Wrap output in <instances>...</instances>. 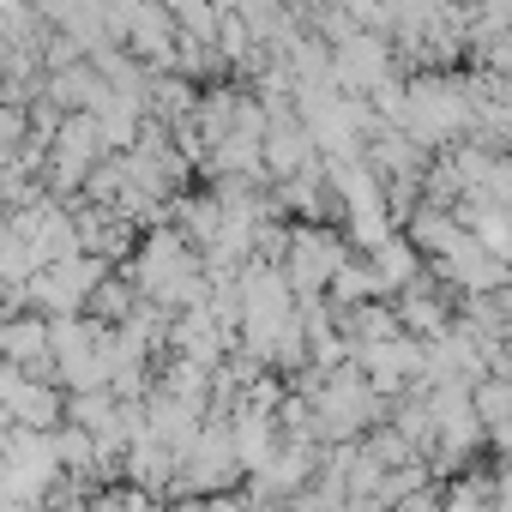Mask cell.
Listing matches in <instances>:
<instances>
[{
    "mask_svg": "<svg viewBox=\"0 0 512 512\" xmlns=\"http://www.w3.org/2000/svg\"><path fill=\"white\" fill-rule=\"evenodd\" d=\"M7 350H13V356H43V350H49V332H43V326H13V332H7Z\"/></svg>",
    "mask_w": 512,
    "mask_h": 512,
    "instance_id": "7a4b0ae2",
    "label": "cell"
},
{
    "mask_svg": "<svg viewBox=\"0 0 512 512\" xmlns=\"http://www.w3.org/2000/svg\"><path fill=\"white\" fill-rule=\"evenodd\" d=\"M0 512H37V506H19V500H0Z\"/></svg>",
    "mask_w": 512,
    "mask_h": 512,
    "instance_id": "3957f363",
    "label": "cell"
},
{
    "mask_svg": "<svg viewBox=\"0 0 512 512\" xmlns=\"http://www.w3.org/2000/svg\"><path fill=\"white\" fill-rule=\"evenodd\" d=\"M61 410V398L37 380H25L19 368H0V416H13L19 428H49Z\"/></svg>",
    "mask_w": 512,
    "mask_h": 512,
    "instance_id": "6da1fadb",
    "label": "cell"
}]
</instances>
